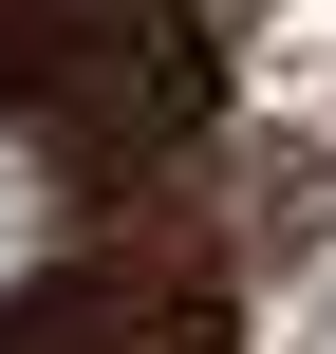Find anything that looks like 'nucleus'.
<instances>
[{
    "instance_id": "f257e3e1",
    "label": "nucleus",
    "mask_w": 336,
    "mask_h": 354,
    "mask_svg": "<svg viewBox=\"0 0 336 354\" xmlns=\"http://www.w3.org/2000/svg\"><path fill=\"white\" fill-rule=\"evenodd\" d=\"M37 224H56V205H37V168H19V149H0V280H19V261H37Z\"/></svg>"
}]
</instances>
